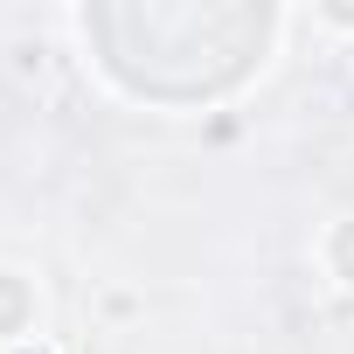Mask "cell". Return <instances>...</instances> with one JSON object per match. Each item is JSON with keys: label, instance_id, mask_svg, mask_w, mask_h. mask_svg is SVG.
Masks as SVG:
<instances>
[{"label": "cell", "instance_id": "obj_1", "mask_svg": "<svg viewBox=\"0 0 354 354\" xmlns=\"http://www.w3.org/2000/svg\"><path fill=\"white\" fill-rule=\"evenodd\" d=\"M28 326H35V285L0 271V340H21Z\"/></svg>", "mask_w": 354, "mask_h": 354}, {"label": "cell", "instance_id": "obj_2", "mask_svg": "<svg viewBox=\"0 0 354 354\" xmlns=\"http://www.w3.org/2000/svg\"><path fill=\"white\" fill-rule=\"evenodd\" d=\"M326 271H333L340 285H354V216L326 230Z\"/></svg>", "mask_w": 354, "mask_h": 354}]
</instances>
